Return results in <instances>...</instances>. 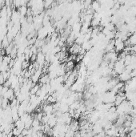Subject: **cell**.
Instances as JSON below:
<instances>
[{
  "label": "cell",
  "mask_w": 136,
  "mask_h": 137,
  "mask_svg": "<svg viewBox=\"0 0 136 137\" xmlns=\"http://www.w3.org/2000/svg\"><path fill=\"white\" fill-rule=\"evenodd\" d=\"M27 10H28V7H27V6H26V5L21 6L19 7V12L20 15L22 16V17L27 15Z\"/></svg>",
  "instance_id": "obj_9"
},
{
  "label": "cell",
  "mask_w": 136,
  "mask_h": 137,
  "mask_svg": "<svg viewBox=\"0 0 136 137\" xmlns=\"http://www.w3.org/2000/svg\"><path fill=\"white\" fill-rule=\"evenodd\" d=\"M36 59H37V54H32V55L30 57V61L31 63H34L36 62Z\"/></svg>",
  "instance_id": "obj_12"
},
{
  "label": "cell",
  "mask_w": 136,
  "mask_h": 137,
  "mask_svg": "<svg viewBox=\"0 0 136 137\" xmlns=\"http://www.w3.org/2000/svg\"><path fill=\"white\" fill-rule=\"evenodd\" d=\"M40 85L39 84H34L32 88H31L30 90V93H31V95H35L36 94V92L38 91V90L40 88Z\"/></svg>",
  "instance_id": "obj_11"
},
{
  "label": "cell",
  "mask_w": 136,
  "mask_h": 137,
  "mask_svg": "<svg viewBox=\"0 0 136 137\" xmlns=\"http://www.w3.org/2000/svg\"><path fill=\"white\" fill-rule=\"evenodd\" d=\"M50 81H51V79H50L49 75H46V74H43V75H42V76L40 77V79H39V80H38L40 85L48 84V83H50Z\"/></svg>",
  "instance_id": "obj_7"
},
{
  "label": "cell",
  "mask_w": 136,
  "mask_h": 137,
  "mask_svg": "<svg viewBox=\"0 0 136 137\" xmlns=\"http://www.w3.org/2000/svg\"><path fill=\"white\" fill-rule=\"evenodd\" d=\"M91 8L93 9L95 12H99L100 11V8H101V5H100V3L97 1V0H95V1H93L92 3H91Z\"/></svg>",
  "instance_id": "obj_8"
},
{
  "label": "cell",
  "mask_w": 136,
  "mask_h": 137,
  "mask_svg": "<svg viewBox=\"0 0 136 137\" xmlns=\"http://www.w3.org/2000/svg\"><path fill=\"white\" fill-rule=\"evenodd\" d=\"M131 71H128L127 69H125L121 74L119 75V79L121 82H123V83H126L127 82L129 79L131 78Z\"/></svg>",
  "instance_id": "obj_3"
},
{
  "label": "cell",
  "mask_w": 136,
  "mask_h": 137,
  "mask_svg": "<svg viewBox=\"0 0 136 137\" xmlns=\"http://www.w3.org/2000/svg\"><path fill=\"white\" fill-rule=\"evenodd\" d=\"M125 48V43L124 41L120 39H114V50L118 52L123 51Z\"/></svg>",
  "instance_id": "obj_2"
},
{
  "label": "cell",
  "mask_w": 136,
  "mask_h": 137,
  "mask_svg": "<svg viewBox=\"0 0 136 137\" xmlns=\"http://www.w3.org/2000/svg\"><path fill=\"white\" fill-rule=\"evenodd\" d=\"M36 62L39 64V66L42 68L44 66V63L46 62V57H45V54H43L42 51H39L37 53V59H36Z\"/></svg>",
  "instance_id": "obj_4"
},
{
  "label": "cell",
  "mask_w": 136,
  "mask_h": 137,
  "mask_svg": "<svg viewBox=\"0 0 136 137\" xmlns=\"http://www.w3.org/2000/svg\"><path fill=\"white\" fill-rule=\"evenodd\" d=\"M42 111H43L44 114L49 115L54 113V107L52 103H47V104H44L42 106Z\"/></svg>",
  "instance_id": "obj_6"
},
{
  "label": "cell",
  "mask_w": 136,
  "mask_h": 137,
  "mask_svg": "<svg viewBox=\"0 0 136 137\" xmlns=\"http://www.w3.org/2000/svg\"><path fill=\"white\" fill-rule=\"evenodd\" d=\"M42 71L41 70V68L40 69H38L37 71H35V72L31 75V80L32 82L34 83V84H36V83L38 82L39 80V79H40V77L42 76Z\"/></svg>",
  "instance_id": "obj_5"
},
{
  "label": "cell",
  "mask_w": 136,
  "mask_h": 137,
  "mask_svg": "<svg viewBox=\"0 0 136 137\" xmlns=\"http://www.w3.org/2000/svg\"><path fill=\"white\" fill-rule=\"evenodd\" d=\"M126 69V65L124 63V59H119L114 64V71L116 72V74L119 75Z\"/></svg>",
  "instance_id": "obj_1"
},
{
  "label": "cell",
  "mask_w": 136,
  "mask_h": 137,
  "mask_svg": "<svg viewBox=\"0 0 136 137\" xmlns=\"http://www.w3.org/2000/svg\"><path fill=\"white\" fill-rule=\"evenodd\" d=\"M15 127L19 128V130H21V131H23V130L25 128V123L19 119V120H18L15 122Z\"/></svg>",
  "instance_id": "obj_10"
}]
</instances>
